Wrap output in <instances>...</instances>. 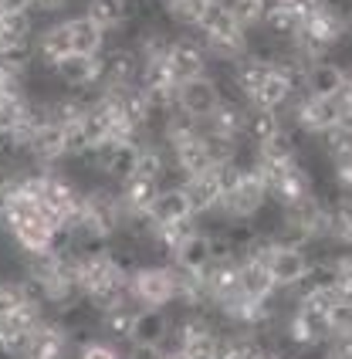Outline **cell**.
<instances>
[{"label": "cell", "mask_w": 352, "mask_h": 359, "mask_svg": "<svg viewBox=\"0 0 352 359\" xmlns=\"http://www.w3.org/2000/svg\"><path fill=\"white\" fill-rule=\"evenodd\" d=\"M292 109V129L295 133H305V136H325L332 126L346 119V109H342V99H315V95H298V99L288 105Z\"/></svg>", "instance_id": "5b68a950"}, {"label": "cell", "mask_w": 352, "mask_h": 359, "mask_svg": "<svg viewBox=\"0 0 352 359\" xmlns=\"http://www.w3.org/2000/svg\"><path fill=\"white\" fill-rule=\"evenodd\" d=\"M227 7H231V14H234L248 31L251 27H261V20L268 14V7H264V0H224Z\"/></svg>", "instance_id": "d6a6232c"}, {"label": "cell", "mask_w": 352, "mask_h": 359, "mask_svg": "<svg viewBox=\"0 0 352 359\" xmlns=\"http://www.w3.org/2000/svg\"><path fill=\"white\" fill-rule=\"evenodd\" d=\"M210 4H214V0H176L173 7L166 11V18L173 20L176 27H183V31H196V24L207 14Z\"/></svg>", "instance_id": "1f68e13d"}, {"label": "cell", "mask_w": 352, "mask_h": 359, "mask_svg": "<svg viewBox=\"0 0 352 359\" xmlns=\"http://www.w3.org/2000/svg\"><path fill=\"white\" fill-rule=\"evenodd\" d=\"M75 359H126V353L119 349L116 342L92 336V339H85L81 346H75Z\"/></svg>", "instance_id": "836d02e7"}, {"label": "cell", "mask_w": 352, "mask_h": 359, "mask_svg": "<svg viewBox=\"0 0 352 359\" xmlns=\"http://www.w3.org/2000/svg\"><path fill=\"white\" fill-rule=\"evenodd\" d=\"M170 166L183 177V183H187L190 177L210 173V170H214V163H210V153H207L203 136H200V140L183 142V146H173V149H170Z\"/></svg>", "instance_id": "44dd1931"}, {"label": "cell", "mask_w": 352, "mask_h": 359, "mask_svg": "<svg viewBox=\"0 0 352 359\" xmlns=\"http://www.w3.org/2000/svg\"><path fill=\"white\" fill-rule=\"evenodd\" d=\"M346 41H352V11H346Z\"/></svg>", "instance_id": "ab89813d"}, {"label": "cell", "mask_w": 352, "mask_h": 359, "mask_svg": "<svg viewBox=\"0 0 352 359\" xmlns=\"http://www.w3.org/2000/svg\"><path fill=\"white\" fill-rule=\"evenodd\" d=\"M244 126H248V109H244V102L220 95L217 109L210 112V119L203 122V133L214 136V140H220V142H234V146H241V142H244Z\"/></svg>", "instance_id": "8fae6325"}, {"label": "cell", "mask_w": 352, "mask_h": 359, "mask_svg": "<svg viewBox=\"0 0 352 359\" xmlns=\"http://www.w3.org/2000/svg\"><path fill=\"white\" fill-rule=\"evenodd\" d=\"M281 359H295V356H281Z\"/></svg>", "instance_id": "b9f144b4"}, {"label": "cell", "mask_w": 352, "mask_h": 359, "mask_svg": "<svg viewBox=\"0 0 352 359\" xmlns=\"http://www.w3.org/2000/svg\"><path fill=\"white\" fill-rule=\"evenodd\" d=\"M92 156H95V173H102L116 187H122L126 180L136 177V156H139L136 142H105V146L92 149Z\"/></svg>", "instance_id": "30bf717a"}, {"label": "cell", "mask_w": 352, "mask_h": 359, "mask_svg": "<svg viewBox=\"0 0 352 359\" xmlns=\"http://www.w3.org/2000/svg\"><path fill=\"white\" fill-rule=\"evenodd\" d=\"M68 0H31V14H55Z\"/></svg>", "instance_id": "74e56055"}, {"label": "cell", "mask_w": 352, "mask_h": 359, "mask_svg": "<svg viewBox=\"0 0 352 359\" xmlns=\"http://www.w3.org/2000/svg\"><path fill=\"white\" fill-rule=\"evenodd\" d=\"M268 207V190L261 177L255 173V166L244 170V177L237 183L231 194L220 197V220H257V214Z\"/></svg>", "instance_id": "8992f818"}, {"label": "cell", "mask_w": 352, "mask_h": 359, "mask_svg": "<svg viewBox=\"0 0 352 359\" xmlns=\"http://www.w3.org/2000/svg\"><path fill=\"white\" fill-rule=\"evenodd\" d=\"M173 336V316L166 309H139L129 346H166Z\"/></svg>", "instance_id": "9a60e30c"}, {"label": "cell", "mask_w": 352, "mask_h": 359, "mask_svg": "<svg viewBox=\"0 0 352 359\" xmlns=\"http://www.w3.org/2000/svg\"><path fill=\"white\" fill-rule=\"evenodd\" d=\"M116 190H119V197H122V203H126V210H133V214L146 210L149 214V207H153V200L159 194V183L146 177H133V180H126L122 187H116Z\"/></svg>", "instance_id": "f1b7e54d"}, {"label": "cell", "mask_w": 352, "mask_h": 359, "mask_svg": "<svg viewBox=\"0 0 352 359\" xmlns=\"http://www.w3.org/2000/svg\"><path fill=\"white\" fill-rule=\"evenodd\" d=\"M149 217H153L156 227L173 224V220H183V217H194L190 200H187V194H183V187H159L156 200H153V207H149Z\"/></svg>", "instance_id": "cb8c5ba5"}, {"label": "cell", "mask_w": 352, "mask_h": 359, "mask_svg": "<svg viewBox=\"0 0 352 359\" xmlns=\"http://www.w3.org/2000/svg\"><path fill=\"white\" fill-rule=\"evenodd\" d=\"M325 224H329V203L318 194H312V197H302L281 207V234L278 238L312 248V244L325 241Z\"/></svg>", "instance_id": "7a4b0ae2"}, {"label": "cell", "mask_w": 352, "mask_h": 359, "mask_svg": "<svg viewBox=\"0 0 352 359\" xmlns=\"http://www.w3.org/2000/svg\"><path fill=\"white\" fill-rule=\"evenodd\" d=\"M255 173L261 177L264 190H268V203H278V207H288L295 200L315 194V180L302 160H292V163H257L255 160Z\"/></svg>", "instance_id": "3957f363"}, {"label": "cell", "mask_w": 352, "mask_h": 359, "mask_svg": "<svg viewBox=\"0 0 352 359\" xmlns=\"http://www.w3.org/2000/svg\"><path fill=\"white\" fill-rule=\"evenodd\" d=\"M200 231H203L200 217H183V220H173V224H163V227H156V234H153V248L170 258L183 241H190Z\"/></svg>", "instance_id": "4316f807"}, {"label": "cell", "mask_w": 352, "mask_h": 359, "mask_svg": "<svg viewBox=\"0 0 352 359\" xmlns=\"http://www.w3.org/2000/svg\"><path fill=\"white\" fill-rule=\"evenodd\" d=\"M342 109H346V116H352V65H346V88H342Z\"/></svg>", "instance_id": "f35d334b"}, {"label": "cell", "mask_w": 352, "mask_h": 359, "mask_svg": "<svg viewBox=\"0 0 352 359\" xmlns=\"http://www.w3.org/2000/svg\"><path fill=\"white\" fill-rule=\"evenodd\" d=\"M183 194L190 200V210L194 217H214L220 210V187H217L214 173H200V177H190L183 183Z\"/></svg>", "instance_id": "7402d4cb"}, {"label": "cell", "mask_w": 352, "mask_h": 359, "mask_svg": "<svg viewBox=\"0 0 352 359\" xmlns=\"http://www.w3.org/2000/svg\"><path fill=\"white\" fill-rule=\"evenodd\" d=\"M264 268L271 275L274 288L278 292H298L305 278H309V268H312V251L292 244V241L278 238L268 231V244H264Z\"/></svg>", "instance_id": "6da1fadb"}, {"label": "cell", "mask_w": 352, "mask_h": 359, "mask_svg": "<svg viewBox=\"0 0 352 359\" xmlns=\"http://www.w3.org/2000/svg\"><path fill=\"white\" fill-rule=\"evenodd\" d=\"M156 4H159V7H163V14H166V11H170V7H173L176 0H156Z\"/></svg>", "instance_id": "60d3db41"}, {"label": "cell", "mask_w": 352, "mask_h": 359, "mask_svg": "<svg viewBox=\"0 0 352 359\" xmlns=\"http://www.w3.org/2000/svg\"><path fill=\"white\" fill-rule=\"evenodd\" d=\"M170 44H173V34H166V27H142L133 41V48H136L139 61H166V51H170Z\"/></svg>", "instance_id": "f546056e"}, {"label": "cell", "mask_w": 352, "mask_h": 359, "mask_svg": "<svg viewBox=\"0 0 352 359\" xmlns=\"http://www.w3.org/2000/svg\"><path fill=\"white\" fill-rule=\"evenodd\" d=\"M129 299L139 309H173L176 305V271L173 264H139L129 278Z\"/></svg>", "instance_id": "277c9868"}, {"label": "cell", "mask_w": 352, "mask_h": 359, "mask_svg": "<svg viewBox=\"0 0 352 359\" xmlns=\"http://www.w3.org/2000/svg\"><path fill=\"white\" fill-rule=\"evenodd\" d=\"M136 312H139V305L129 299V302H122V305H116V309H109V312L95 316L98 336L109 339V342H116V346L129 342L133 339V325H136Z\"/></svg>", "instance_id": "e0dca14e"}, {"label": "cell", "mask_w": 352, "mask_h": 359, "mask_svg": "<svg viewBox=\"0 0 352 359\" xmlns=\"http://www.w3.org/2000/svg\"><path fill=\"white\" fill-rule=\"evenodd\" d=\"M332 180L346 197H352V156H339V160H332Z\"/></svg>", "instance_id": "e575fe53"}, {"label": "cell", "mask_w": 352, "mask_h": 359, "mask_svg": "<svg viewBox=\"0 0 352 359\" xmlns=\"http://www.w3.org/2000/svg\"><path fill=\"white\" fill-rule=\"evenodd\" d=\"M346 88V65L332 58H318L305 68V95L315 99H339Z\"/></svg>", "instance_id": "5bb4252c"}, {"label": "cell", "mask_w": 352, "mask_h": 359, "mask_svg": "<svg viewBox=\"0 0 352 359\" xmlns=\"http://www.w3.org/2000/svg\"><path fill=\"white\" fill-rule=\"evenodd\" d=\"M163 65H166L170 79H173L176 85H183V81L207 75L210 58H207V51H203L200 38L183 34V38H173V44H170V51H166V61H163Z\"/></svg>", "instance_id": "52a82bcc"}, {"label": "cell", "mask_w": 352, "mask_h": 359, "mask_svg": "<svg viewBox=\"0 0 352 359\" xmlns=\"http://www.w3.org/2000/svg\"><path fill=\"white\" fill-rule=\"evenodd\" d=\"M298 149H302V140L295 136L292 126H285V129H278L264 142H257L255 160L257 163H292V160H298Z\"/></svg>", "instance_id": "d4e9b609"}, {"label": "cell", "mask_w": 352, "mask_h": 359, "mask_svg": "<svg viewBox=\"0 0 352 359\" xmlns=\"http://www.w3.org/2000/svg\"><path fill=\"white\" fill-rule=\"evenodd\" d=\"M285 112H271V109H248V126H244V140L264 142L268 136H274L278 129H285Z\"/></svg>", "instance_id": "4dcf8cb0"}, {"label": "cell", "mask_w": 352, "mask_h": 359, "mask_svg": "<svg viewBox=\"0 0 352 359\" xmlns=\"http://www.w3.org/2000/svg\"><path fill=\"white\" fill-rule=\"evenodd\" d=\"M335 268H339V281L352 285V248H342V251H335Z\"/></svg>", "instance_id": "d590c367"}, {"label": "cell", "mask_w": 352, "mask_h": 359, "mask_svg": "<svg viewBox=\"0 0 352 359\" xmlns=\"http://www.w3.org/2000/svg\"><path fill=\"white\" fill-rule=\"evenodd\" d=\"M34 61H41L48 72L72 55V34H68V20H51L48 27H41L31 41Z\"/></svg>", "instance_id": "4fadbf2b"}, {"label": "cell", "mask_w": 352, "mask_h": 359, "mask_svg": "<svg viewBox=\"0 0 352 359\" xmlns=\"http://www.w3.org/2000/svg\"><path fill=\"white\" fill-rule=\"evenodd\" d=\"M298 99L292 92V85H288V79L278 72L271 65V72H268V79L261 81V88H257V95L251 99V109H271V112H285L292 102Z\"/></svg>", "instance_id": "603a6c76"}, {"label": "cell", "mask_w": 352, "mask_h": 359, "mask_svg": "<svg viewBox=\"0 0 352 359\" xmlns=\"http://www.w3.org/2000/svg\"><path fill=\"white\" fill-rule=\"evenodd\" d=\"M68 34H72V55H102L105 51V34L85 14L68 18Z\"/></svg>", "instance_id": "83f0119b"}, {"label": "cell", "mask_w": 352, "mask_h": 359, "mask_svg": "<svg viewBox=\"0 0 352 359\" xmlns=\"http://www.w3.org/2000/svg\"><path fill=\"white\" fill-rule=\"evenodd\" d=\"M81 14L109 38L112 31H122L133 20V7H129V0H88Z\"/></svg>", "instance_id": "ffe728a7"}, {"label": "cell", "mask_w": 352, "mask_h": 359, "mask_svg": "<svg viewBox=\"0 0 352 359\" xmlns=\"http://www.w3.org/2000/svg\"><path fill=\"white\" fill-rule=\"evenodd\" d=\"M220 95H224L220 85H217L210 75H200V79H190V81H183V85H176V109L196 122H207L210 112L217 109Z\"/></svg>", "instance_id": "9c48e42d"}, {"label": "cell", "mask_w": 352, "mask_h": 359, "mask_svg": "<svg viewBox=\"0 0 352 359\" xmlns=\"http://www.w3.org/2000/svg\"><path fill=\"white\" fill-rule=\"evenodd\" d=\"M170 264H173L176 271H183V275H203V271L214 264L207 231H200V234H194L190 241H183L173 255H170Z\"/></svg>", "instance_id": "d6986e66"}, {"label": "cell", "mask_w": 352, "mask_h": 359, "mask_svg": "<svg viewBox=\"0 0 352 359\" xmlns=\"http://www.w3.org/2000/svg\"><path fill=\"white\" fill-rule=\"evenodd\" d=\"M237 288H241V295H248V299H264V295L278 292L271 275H268V268H264V261H257V258H241Z\"/></svg>", "instance_id": "484cf974"}, {"label": "cell", "mask_w": 352, "mask_h": 359, "mask_svg": "<svg viewBox=\"0 0 352 359\" xmlns=\"http://www.w3.org/2000/svg\"><path fill=\"white\" fill-rule=\"evenodd\" d=\"M65 92H95L102 88V55H68L51 68Z\"/></svg>", "instance_id": "ba28073f"}, {"label": "cell", "mask_w": 352, "mask_h": 359, "mask_svg": "<svg viewBox=\"0 0 352 359\" xmlns=\"http://www.w3.org/2000/svg\"><path fill=\"white\" fill-rule=\"evenodd\" d=\"M268 72H271V61L257 58L251 51H244L241 58L231 65V85L237 88V95L244 102H251L257 95V88H261V81L268 79Z\"/></svg>", "instance_id": "2e32d148"}, {"label": "cell", "mask_w": 352, "mask_h": 359, "mask_svg": "<svg viewBox=\"0 0 352 359\" xmlns=\"http://www.w3.org/2000/svg\"><path fill=\"white\" fill-rule=\"evenodd\" d=\"M139 61L133 44H112L102 51V85H116V88H129L139 79Z\"/></svg>", "instance_id": "7c38bea8"}, {"label": "cell", "mask_w": 352, "mask_h": 359, "mask_svg": "<svg viewBox=\"0 0 352 359\" xmlns=\"http://www.w3.org/2000/svg\"><path fill=\"white\" fill-rule=\"evenodd\" d=\"M322 248H352V197L339 194L335 200H329V224H325V241Z\"/></svg>", "instance_id": "ac0fdd59"}, {"label": "cell", "mask_w": 352, "mask_h": 359, "mask_svg": "<svg viewBox=\"0 0 352 359\" xmlns=\"http://www.w3.org/2000/svg\"><path fill=\"white\" fill-rule=\"evenodd\" d=\"M126 359H166V356H163L159 346H129Z\"/></svg>", "instance_id": "8d00e7d4"}]
</instances>
